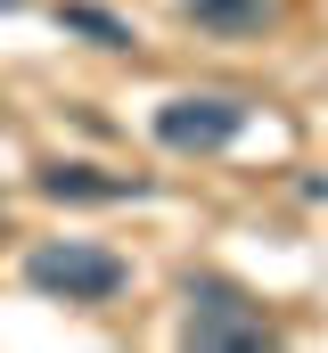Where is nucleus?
Masks as SVG:
<instances>
[{"label":"nucleus","instance_id":"2","mask_svg":"<svg viewBox=\"0 0 328 353\" xmlns=\"http://www.w3.org/2000/svg\"><path fill=\"white\" fill-rule=\"evenodd\" d=\"M181 345H205V353H254V345H271V321H263V304H246L230 279H189Z\"/></svg>","mask_w":328,"mask_h":353},{"label":"nucleus","instance_id":"7","mask_svg":"<svg viewBox=\"0 0 328 353\" xmlns=\"http://www.w3.org/2000/svg\"><path fill=\"white\" fill-rule=\"evenodd\" d=\"M0 8H25V0H0Z\"/></svg>","mask_w":328,"mask_h":353},{"label":"nucleus","instance_id":"1","mask_svg":"<svg viewBox=\"0 0 328 353\" xmlns=\"http://www.w3.org/2000/svg\"><path fill=\"white\" fill-rule=\"evenodd\" d=\"M25 279L41 288V296H66V304H107V296H123V255H107V247H90V239H41L33 255H25Z\"/></svg>","mask_w":328,"mask_h":353},{"label":"nucleus","instance_id":"3","mask_svg":"<svg viewBox=\"0 0 328 353\" xmlns=\"http://www.w3.org/2000/svg\"><path fill=\"white\" fill-rule=\"evenodd\" d=\"M246 132V99H172L156 107V140L181 157H205V148H230Z\"/></svg>","mask_w":328,"mask_h":353},{"label":"nucleus","instance_id":"6","mask_svg":"<svg viewBox=\"0 0 328 353\" xmlns=\"http://www.w3.org/2000/svg\"><path fill=\"white\" fill-rule=\"evenodd\" d=\"M58 25H66V33H90L99 50H132V25H123V17H107V8H90V0H66V8H58Z\"/></svg>","mask_w":328,"mask_h":353},{"label":"nucleus","instance_id":"5","mask_svg":"<svg viewBox=\"0 0 328 353\" xmlns=\"http://www.w3.org/2000/svg\"><path fill=\"white\" fill-rule=\"evenodd\" d=\"M181 17L205 33H263L279 17V0H181Z\"/></svg>","mask_w":328,"mask_h":353},{"label":"nucleus","instance_id":"4","mask_svg":"<svg viewBox=\"0 0 328 353\" xmlns=\"http://www.w3.org/2000/svg\"><path fill=\"white\" fill-rule=\"evenodd\" d=\"M41 197H58V205H123V197H140V181H107L90 165H50Z\"/></svg>","mask_w":328,"mask_h":353}]
</instances>
